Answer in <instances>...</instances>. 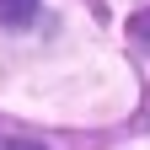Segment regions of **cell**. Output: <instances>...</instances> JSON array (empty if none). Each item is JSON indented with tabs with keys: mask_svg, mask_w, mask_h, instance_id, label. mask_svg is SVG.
I'll use <instances>...</instances> for the list:
<instances>
[{
	"mask_svg": "<svg viewBox=\"0 0 150 150\" xmlns=\"http://www.w3.org/2000/svg\"><path fill=\"white\" fill-rule=\"evenodd\" d=\"M38 0H0V27H32Z\"/></svg>",
	"mask_w": 150,
	"mask_h": 150,
	"instance_id": "cell-1",
	"label": "cell"
},
{
	"mask_svg": "<svg viewBox=\"0 0 150 150\" xmlns=\"http://www.w3.org/2000/svg\"><path fill=\"white\" fill-rule=\"evenodd\" d=\"M0 150H43L38 139H0Z\"/></svg>",
	"mask_w": 150,
	"mask_h": 150,
	"instance_id": "cell-2",
	"label": "cell"
}]
</instances>
